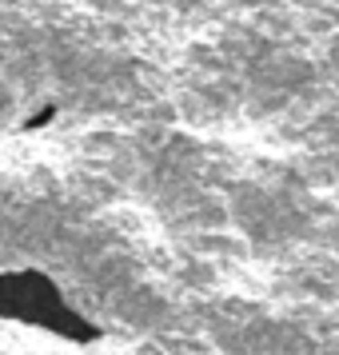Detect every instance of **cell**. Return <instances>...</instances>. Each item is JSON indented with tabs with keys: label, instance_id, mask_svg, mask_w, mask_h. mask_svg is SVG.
I'll return each mask as SVG.
<instances>
[{
	"label": "cell",
	"instance_id": "1",
	"mask_svg": "<svg viewBox=\"0 0 339 355\" xmlns=\"http://www.w3.org/2000/svg\"><path fill=\"white\" fill-rule=\"evenodd\" d=\"M0 320L20 323L64 343H96L100 327L68 304L60 284L40 268H4L0 272Z\"/></svg>",
	"mask_w": 339,
	"mask_h": 355
}]
</instances>
